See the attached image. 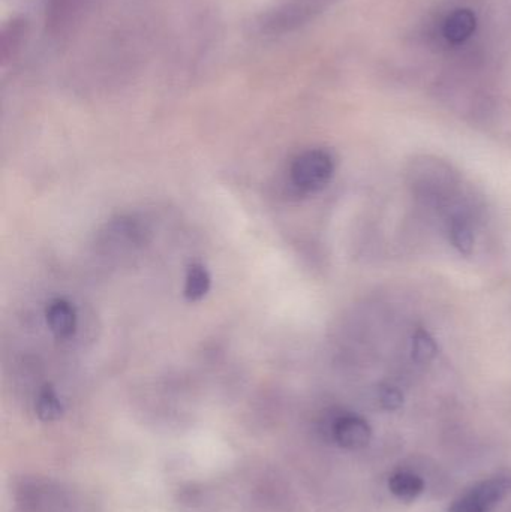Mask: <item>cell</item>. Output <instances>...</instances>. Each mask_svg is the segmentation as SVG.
Masks as SVG:
<instances>
[{
    "instance_id": "1",
    "label": "cell",
    "mask_w": 511,
    "mask_h": 512,
    "mask_svg": "<svg viewBox=\"0 0 511 512\" xmlns=\"http://www.w3.org/2000/svg\"><path fill=\"white\" fill-rule=\"evenodd\" d=\"M407 183L420 203L431 209H446L459 194L461 177L449 162L422 155L408 164Z\"/></svg>"
},
{
    "instance_id": "2",
    "label": "cell",
    "mask_w": 511,
    "mask_h": 512,
    "mask_svg": "<svg viewBox=\"0 0 511 512\" xmlns=\"http://www.w3.org/2000/svg\"><path fill=\"white\" fill-rule=\"evenodd\" d=\"M336 173V158L327 149H309L300 153L290 168L294 188L303 194L323 191Z\"/></svg>"
},
{
    "instance_id": "3",
    "label": "cell",
    "mask_w": 511,
    "mask_h": 512,
    "mask_svg": "<svg viewBox=\"0 0 511 512\" xmlns=\"http://www.w3.org/2000/svg\"><path fill=\"white\" fill-rule=\"evenodd\" d=\"M338 0H288L266 15L263 29L269 33H287L305 26L323 14Z\"/></svg>"
},
{
    "instance_id": "4",
    "label": "cell",
    "mask_w": 511,
    "mask_h": 512,
    "mask_svg": "<svg viewBox=\"0 0 511 512\" xmlns=\"http://www.w3.org/2000/svg\"><path fill=\"white\" fill-rule=\"evenodd\" d=\"M511 493V474H500L471 487L459 496L449 512H492Z\"/></svg>"
},
{
    "instance_id": "5",
    "label": "cell",
    "mask_w": 511,
    "mask_h": 512,
    "mask_svg": "<svg viewBox=\"0 0 511 512\" xmlns=\"http://www.w3.org/2000/svg\"><path fill=\"white\" fill-rule=\"evenodd\" d=\"M98 0H47L45 26L53 36L71 35L95 9Z\"/></svg>"
},
{
    "instance_id": "6",
    "label": "cell",
    "mask_w": 511,
    "mask_h": 512,
    "mask_svg": "<svg viewBox=\"0 0 511 512\" xmlns=\"http://www.w3.org/2000/svg\"><path fill=\"white\" fill-rule=\"evenodd\" d=\"M479 15L470 6H455L449 9L438 24L441 41L447 47L462 48L470 44L479 30Z\"/></svg>"
},
{
    "instance_id": "7",
    "label": "cell",
    "mask_w": 511,
    "mask_h": 512,
    "mask_svg": "<svg viewBox=\"0 0 511 512\" xmlns=\"http://www.w3.org/2000/svg\"><path fill=\"white\" fill-rule=\"evenodd\" d=\"M333 439L347 450H362L371 442L372 429L365 418L351 412L339 414L332 421Z\"/></svg>"
},
{
    "instance_id": "8",
    "label": "cell",
    "mask_w": 511,
    "mask_h": 512,
    "mask_svg": "<svg viewBox=\"0 0 511 512\" xmlns=\"http://www.w3.org/2000/svg\"><path fill=\"white\" fill-rule=\"evenodd\" d=\"M45 321L56 339H71L77 331V309L66 298H53L45 309Z\"/></svg>"
},
{
    "instance_id": "9",
    "label": "cell",
    "mask_w": 511,
    "mask_h": 512,
    "mask_svg": "<svg viewBox=\"0 0 511 512\" xmlns=\"http://www.w3.org/2000/svg\"><path fill=\"white\" fill-rule=\"evenodd\" d=\"M29 36V23L24 17H14L3 26L0 41V59L2 65L11 63L26 45Z\"/></svg>"
},
{
    "instance_id": "10",
    "label": "cell",
    "mask_w": 511,
    "mask_h": 512,
    "mask_svg": "<svg viewBox=\"0 0 511 512\" xmlns=\"http://www.w3.org/2000/svg\"><path fill=\"white\" fill-rule=\"evenodd\" d=\"M447 228H449L450 242L455 246L456 251L465 256L473 255L474 246H476V233H474L471 216L467 212L456 210L450 215Z\"/></svg>"
},
{
    "instance_id": "11",
    "label": "cell",
    "mask_w": 511,
    "mask_h": 512,
    "mask_svg": "<svg viewBox=\"0 0 511 512\" xmlns=\"http://www.w3.org/2000/svg\"><path fill=\"white\" fill-rule=\"evenodd\" d=\"M389 489L399 501L413 502L425 492V481L410 471H399L389 480Z\"/></svg>"
},
{
    "instance_id": "12",
    "label": "cell",
    "mask_w": 511,
    "mask_h": 512,
    "mask_svg": "<svg viewBox=\"0 0 511 512\" xmlns=\"http://www.w3.org/2000/svg\"><path fill=\"white\" fill-rule=\"evenodd\" d=\"M210 288H212V276L209 270L200 262L189 265L186 271L185 288H183L186 300L191 303L203 300L209 294Z\"/></svg>"
},
{
    "instance_id": "13",
    "label": "cell",
    "mask_w": 511,
    "mask_h": 512,
    "mask_svg": "<svg viewBox=\"0 0 511 512\" xmlns=\"http://www.w3.org/2000/svg\"><path fill=\"white\" fill-rule=\"evenodd\" d=\"M35 412L39 420L45 421V423H51V421L59 420L62 417V402H60V397L57 396L56 390L51 385H45L39 391L35 402Z\"/></svg>"
},
{
    "instance_id": "14",
    "label": "cell",
    "mask_w": 511,
    "mask_h": 512,
    "mask_svg": "<svg viewBox=\"0 0 511 512\" xmlns=\"http://www.w3.org/2000/svg\"><path fill=\"white\" fill-rule=\"evenodd\" d=\"M411 354L417 364H429L438 354L437 340L429 331L417 330L411 342Z\"/></svg>"
},
{
    "instance_id": "15",
    "label": "cell",
    "mask_w": 511,
    "mask_h": 512,
    "mask_svg": "<svg viewBox=\"0 0 511 512\" xmlns=\"http://www.w3.org/2000/svg\"><path fill=\"white\" fill-rule=\"evenodd\" d=\"M378 402L386 411H396L404 403V394L395 385H381L378 388Z\"/></svg>"
}]
</instances>
